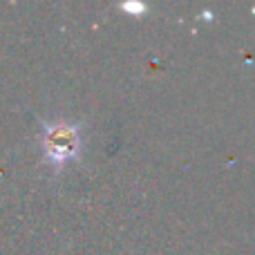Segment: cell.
Returning a JSON list of instances; mask_svg holds the SVG:
<instances>
[{
	"label": "cell",
	"instance_id": "obj_1",
	"mask_svg": "<svg viewBox=\"0 0 255 255\" xmlns=\"http://www.w3.org/2000/svg\"><path fill=\"white\" fill-rule=\"evenodd\" d=\"M40 148H43L45 163L52 168H63L70 159L79 154L81 148V130L79 126L67 124V121H54L43 124V136H40Z\"/></svg>",
	"mask_w": 255,
	"mask_h": 255
},
{
	"label": "cell",
	"instance_id": "obj_2",
	"mask_svg": "<svg viewBox=\"0 0 255 255\" xmlns=\"http://www.w3.org/2000/svg\"><path fill=\"white\" fill-rule=\"evenodd\" d=\"M124 9H126V11H132V13H136V16H139V13H143L145 11V7H143V4H136V2H132V4H124Z\"/></svg>",
	"mask_w": 255,
	"mask_h": 255
}]
</instances>
